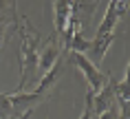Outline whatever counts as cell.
I'll list each match as a JSON object with an SVG mask.
<instances>
[{
	"mask_svg": "<svg viewBox=\"0 0 130 119\" xmlns=\"http://www.w3.org/2000/svg\"><path fill=\"white\" fill-rule=\"evenodd\" d=\"M128 11V0H112L106 9V15L102 18V24L97 27V38L99 35H106V33H112L117 27V22L121 20Z\"/></svg>",
	"mask_w": 130,
	"mask_h": 119,
	"instance_id": "cell-3",
	"label": "cell"
},
{
	"mask_svg": "<svg viewBox=\"0 0 130 119\" xmlns=\"http://www.w3.org/2000/svg\"><path fill=\"white\" fill-rule=\"evenodd\" d=\"M18 29V9L15 2H2L0 0V49L7 40V35H11Z\"/></svg>",
	"mask_w": 130,
	"mask_h": 119,
	"instance_id": "cell-5",
	"label": "cell"
},
{
	"mask_svg": "<svg viewBox=\"0 0 130 119\" xmlns=\"http://www.w3.org/2000/svg\"><path fill=\"white\" fill-rule=\"evenodd\" d=\"M62 69H64V64H62L60 60H57V62H55L53 66H51V69H48L46 73H44V75L40 77V82H38V86H35V93L44 95V93H46L48 88H51V86H53L55 82L60 79V75H62Z\"/></svg>",
	"mask_w": 130,
	"mask_h": 119,
	"instance_id": "cell-9",
	"label": "cell"
},
{
	"mask_svg": "<svg viewBox=\"0 0 130 119\" xmlns=\"http://www.w3.org/2000/svg\"><path fill=\"white\" fill-rule=\"evenodd\" d=\"M115 42V31L112 33H106V35H99V38H93V42H90V46H88V60L93 64L95 62H99V60H104V53L110 49V44Z\"/></svg>",
	"mask_w": 130,
	"mask_h": 119,
	"instance_id": "cell-7",
	"label": "cell"
},
{
	"mask_svg": "<svg viewBox=\"0 0 130 119\" xmlns=\"http://www.w3.org/2000/svg\"><path fill=\"white\" fill-rule=\"evenodd\" d=\"M0 119H18L15 110L11 108V104L7 99V93H0Z\"/></svg>",
	"mask_w": 130,
	"mask_h": 119,
	"instance_id": "cell-10",
	"label": "cell"
},
{
	"mask_svg": "<svg viewBox=\"0 0 130 119\" xmlns=\"http://www.w3.org/2000/svg\"><path fill=\"white\" fill-rule=\"evenodd\" d=\"M71 62L86 75V79H88V84H90V91L93 93L102 91V86L106 84V73H104V71H99L95 64L90 62L86 55H82V53H71Z\"/></svg>",
	"mask_w": 130,
	"mask_h": 119,
	"instance_id": "cell-2",
	"label": "cell"
},
{
	"mask_svg": "<svg viewBox=\"0 0 130 119\" xmlns=\"http://www.w3.org/2000/svg\"><path fill=\"white\" fill-rule=\"evenodd\" d=\"M38 51H40V33L29 22V18H20V51H18V66H20V84L13 93H24L31 73L38 69Z\"/></svg>",
	"mask_w": 130,
	"mask_h": 119,
	"instance_id": "cell-1",
	"label": "cell"
},
{
	"mask_svg": "<svg viewBox=\"0 0 130 119\" xmlns=\"http://www.w3.org/2000/svg\"><path fill=\"white\" fill-rule=\"evenodd\" d=\"M7 99L9 104H11V108L15 110V115H24L27 110H33L35 104H40L42 99H44V95H40V93H7Z\"/></svg>",
	"mask_w": 130,
	"mask_h": 119,
	"instance_id": "cell-6",
	"label": "cell"
},
{
	"mask_svg": "<svg viewBox=\"0 0 130 119\" xmlns=\"http://www.w3.org/2000/svg\"><path fill=\"white\" fill-rule=\"evenodd\" d=\"M55 11V35L60 38L64 33V29L71 20V13H73V2H55L53 5Z\"/></svg>",
	"mask_w": 130,
	"mask_h": 119,
	"instance_id": "cell-8",
	"label": "cell"
},
{
	"mask_svg": "<svg viewBox=\"0 0 130 119\" xmlns=\"http://www.w3.org/2000/svg\"><path fill=\"white\" fill-rule=\"evenodd\" d=\"M60 55H62L60 38H57L55 33H51V38L44 42V46L38 51V69H40L42 75H44V73H46V71L51 69L57 60H60Z\"/></svg>",
	"mask_w": 130,
	"mask_h": 119,
	"instance_id": "cell-4",
	"label": "cell"
}]
</instances>
